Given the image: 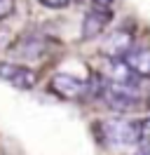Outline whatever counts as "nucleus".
<instances>
[{"instance_id":"obj_11","label":"nucleus","mask_w":150,"mask_h":155,"mask_svg":"<svg viewBox=\"0 0 150 155\" xmlns=\"http://www.w3.org/2000/svg\"><path fill=\"white\" fill-rule=\"evenodd\" d=\"M12 10H14V0H0V19L9 17Z\"/></svg>"},{"instance_id":"obj_4","label":"nucleus","mask_w":150,"mask_h":155,"mask_svg":"<svg viewBox=\"0 0 150 155\" xmlns=\"http://www.w3.org/2000/svg\"><path fill=\"white\" fill-rule=\"evenodd\" d=\"M49 92L61 99H68V101H80L89 94V85L70 73H56L49 80Z\"/></svg>"},{"instance_id":"obj_5","label":"nucleus","mask_w":150,"mask_h":155,"mask_svg":"<svg viewBox=\"0 0 150 155\" xmlns=\"http://www.w3.org/2000/svg\"><path fill=\"white\" fill-rule=\"evenodd\" d=\"M0 80L9 82L17 89H33L38 85L35 71L21 66V64H14V61H0Z\"/></svg>"},{"instance_id":"obj_9","label":"nucleus","mask_w":150,"mask_h":155,"mask_svg":"<svg viewBox=\"0 0 150 155\" xmlns=\"http://www.w3.org/2000/svg\"><path fill=\"white\" fill-rule=\"evenodd\" d=\"M124 61L131 66V71L139 78H148L150 80V47L141 45V47H131V52L124 57Z\"/></svg>"},{"instance_id":"obj_1","label":"nucleus","mask_w":150,"mask_h":155,"mask_svg":"<svg viewBox=\"0 0 150 155\" xmlns=\"http://www.w3.org/2000/svg\"><path fill=\"white\" fill-rule=\"evenodd\" d=\"M96 94L106 101V106L117 110V113H129L136 110L143 101V92L141 89H131V87H117L110 82H103L96 87Z\"/></svg>"},{"instance_id":"obj_8","label":"nucleus","mask_w":150,"mask_h":155,"mask_svg":"<svg viewBox=\"0 0 150 155\" xmlns=\"http://www.w3.org/2000/svg\"><path fill=\"white\" fill-rule=\"evenodd\" d=\"M12 52L21 59H38V57L45 54V40L38 38V35L26 33V35H21V38L12 45Z\"/></svg>"},{"instance_id":"obj_7","label":"nucleus","mask_w":150,"mask_h":155,"mask_svg":"<svg viewBox=\"0 0 150 155\" xmlns=\"http://www.w3.org/2000/svg\"><path fill=\"white\" fill-rule=\"evenodd\" d=\"M110 24V12L108 10H101V7H94L84 14L82 19V38L84 40H92L96 35H101L103 28Z\"/></svg>"},{"instance_id":"obj_14","label":"nucleus","mask_w":150,"mask_h":155,"mask_svg":"<svg viewBox=\"0 0 150 155\" xmlns=\"http://www.w3.org/2000/svg\"><path fill=\"white\" fill-rule=\"evenodd\" d=\"M136 155H150V143H141V148H139Z\"/></svg>"},{"instance_id":"obj_3","label":"nucleus","mask_w":150,"mask_h":155,"mask_svg":"<svg viewBox=\"0 0 150 155\" xmlns=\"http://www.w3.org/2000/svg\"><path fill=\"white\" fill-rule=\"evenodd\" d=\"M101 75H103V80L110 82V85L141 89V78L131 71V66L124 61V59H103Z\"/></svg>"},{"instance_id":"obj_13","label":"nucleus","mask_w":150,"mask_h":155,"mask_svg":"<svg viewBox=\"0 0 150 155\" xmlns=\"http://www.w3.org/2000/svg\"><path fill=\"white\" fill-rule=\"evenodd\" d=\"M92 2L96 5V7H101V10H108V7L112 5V0H92Z\"/></svg>"},{"instance_id":"obj_6","label":"nucleus","mask_w":150,"mask_h":155,"mask_svg":"<svg viewBox=\"0 0 150 155\" xmlns=\"http://www.w3.org/2000/svg\"><path fill=\"white\" fill-rule=\"evenodd\" d=\"M131 47H134V38H131L129 31H124V28L110 33L106 38V42L101 45V49L106 52V59H124L131 52Z\"/></svg>"},{"instance_id":"obj_10","label":"nucleus","mask_w":150,"mask_h":155,"mask_svg":"<svg viewBox=\"0 0 150 155\" xmlns=\"http://www.w3.org/2000/svg\"><path fill=\"white\" fill-rule=\"evenodd\" d=\"M136 125H139V139H141V143H150V117L136 120Z\"/></svg>"},{"instance_id":"obj_2","label":"nucleus","mask_w":150,"mask_h":155,"mask_svg":"<svg viewBox=\"0 0 150 155\" xmlns=\"http://www.w3.org/2000/svg\"><path fill=\"white\" fill-rule=\"evenodd\" d=\"M101 139L108 146H134L141 143L139 139V125L124 120V117H112V120H103L101 125Z\"/></svg>"},{"instance_id":"obj_12","label":"nucleus","mask_w":150,"mask_h":155,"mask_svg":"<svg viewBox=\"0 0 150 155\" xmlns=\"http://www.w3.org/2000/svg\"><path fill=\"white\" fill-rule=\"evenodd\" d=\"M45 7H52V10H61V7H66L70 0H40Z\"/></svg>"}]
</instances>
